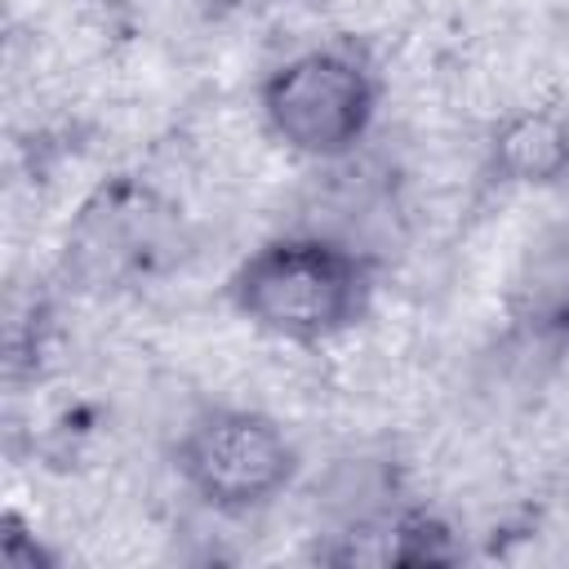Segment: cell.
I'll return each mask as SVG.
<instances>
[{"label": "cell", "mask_w": 569, "mask_h": 569, "mask_svg": "<svg viewBox=\"0 0 569 569\" xmlns=\"http://www.w3.org/2000/svg\"><path fill=\"white\" fill-rule=\"evenodd\" d=\"M373 267L360 249L320 231L262 240L227 276L231 311L267 338L316 347L356 329L373 307Z\"/></svg>", "instance_id": "obj_1"}, {"label": "cell", "mask_w": 569, "mask_h": 569, "mask_svg": "<svg viewBox=\"0 0 569 569\" xmlns=\"http://www.w3.org/2000/svg\"><path fill=\"white\" fill-rule=\"evenodd\" d=\"M302 453L293 436L262 409L209 405L178 431L173 476L218 516H253L289 493Z\"/></svg>", "instance_id": "obj_2"}, {"label": "cell", "mask_w": 569, "mask_h": 569, "mask_svg": "<svg viewBox=\"0 0 569 569\" xmlns=\"http://www.w3.org/2000/svg\"><path fill=\"white\" fill-rule=\"evenodd\" d=\"M258 111L284 151L302 160H342L373 129L378 76L356 49L316 44L262 76Z\"/></svg>", "instance_id": "obj_3"}, {"label": "cell", "mask_w": 569, "mask_h": 569, "mask_svg": "<svg viewBox=\"0 0 569 569\" xmlns=\"http://www.w3.org/2000/svg\"><path fill=\"white\" fill-rule=\"evenodd\" d=\"M169 222L173 209L156 191L111 182L80 209L76 240L67 249H76L89 280H129L156 267V258L169 249Z\"/></svg>", "instance_id": "obj_4"}, {"label": "cell", "mask_w": 569, "mask_h": 569, "mask_svg": "<svg viewBox=\"0 0 569 569\" xmlns=\"http://www.w3.org/2000/svg\"><path fill=\"white\" fill-rule=\"evenodd\" d=\"M493 160L511 182H556L569 169V124L556 116H516L498 142Z\"/></svg>", "instance_id": "obj_5"}, {"label": "cell", "mask_w": 569, "mask_h": 569, "mask_svg": "<svg viewBox=\"0 0 569 569\" xmlns=\"http://www.w3.org/2000/svg\"><path fill=\"white\" fill-rule=\"evenodd\" d=\"M0 560L9 569H49L53 565V551L27 529L22 516H4V533H0Z\"/></svg>", "instance_id": "obj_6"}, {"label": "cell", "mask_w": 569, "mask_h": 569, "mask_svg": "<svg viewBox=\"0 0 569 569\" xmlns=\"http://www.w3.org/2000/svg\"><path fill=\"white\" fill-rule=\"evenodd\" d=\"M547 329L569 347V293H560V298H556V307L547 311Z\"/></svg>", "instance_id": "obj_7"}]
</instances>
